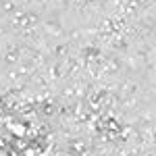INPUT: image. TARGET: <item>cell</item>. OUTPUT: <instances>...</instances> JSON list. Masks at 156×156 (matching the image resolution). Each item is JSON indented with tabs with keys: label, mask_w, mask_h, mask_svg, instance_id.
Instances as JSON below:
<instances>
[{
	"label": "cell",
	"mask_w": 156,
	"mask_h": 156,
	"mask_svg": "<svg viewBox=\"0 0 156 156\" xmlns=\"http://www.w3.org/2000/svg\"><path fill=\"white\" fill-rule=\"evenodd\" d=\"M11 131L17 135V137H23L25 135V125H11Z\"/></svg>",
	"instance_id": "obj_1"
}]
</instances>
